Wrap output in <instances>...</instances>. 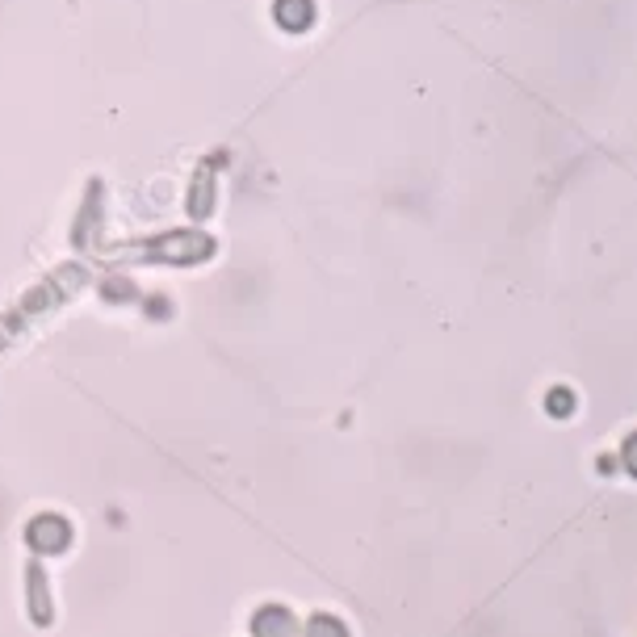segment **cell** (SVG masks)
Segmentation results:
<instances>
[{
    "mask_svg": "<svg viewBox=\"0 0 637 637\" xmlns=\"http://www.w3.org/2000/svg\"><path fill=\"white\" fill-rule=\"evenodd\" d=\"M30 541L38 549H59V545H68V524H63L59 516H38L34 520V529H30Z\"/></svg>",
    "mask_w": 637,
    "mask_h": 637,
    "instance_id": "6da1fadb",
    "label": "cell"
},
{
    "mask_svg": "<svg viewBox=\"0 0 637 637\" xmlns=\"http://www.w3.org/2000/svg\"><path fill=\"white\" fill-rule=\"evenodd\" d=\"M273 13H277V21H281L285 30H306L315 21V5H311V0H277Z\"/></svg>",
    "mask_w": 637,
    "mask_h": 637,
    "instance_id": "7a4b0ae2",
    "label": "cell"
},
{
    "mask_svg": "<svg viewBox=\"0 0 637 637\" xmlns=\"http://www.w3.org/2000/svg\"><path fill=\"white\" fill-rule=\"evenodd\" d=\"M30 583H34V621L47 625L51 621V604L42 600V570L38 566H30Z\"/></svg>",
    "mask_w": 637,
    "mask_h": 637,
    "instance_id": "3957f363",
    "label": "cell"
}]
</instances>
